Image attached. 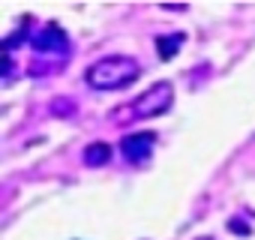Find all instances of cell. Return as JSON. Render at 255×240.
<instances>
[{"label":"cell","instance_id":"52a82bcc","mask_svg":"<svg viewBox=\"0 0 255 240\" xmlns=\"http://www.w3.org/2000/svg\"><path fill=\"white\" fill-rule=\"evenodd\" d=\"M228 228H231V231H240V237H246V234H249V225H246V222H240V219H228Z\"/></svg>","mask_w":255,"mask_h":240},{"label":"cell","instance_id":"3957f363","mask_svg":"<svg viewBox=\"0 0 255 240\" xmlns=\"http://www.w3.org/2000/svg\"><path fill=\"white\" fill-rule=\"evenodd\" d=\"M30 45H33V51H36V54H48V57H51V54H60V57H63V54H69V36H66V33H63V27H60V24H54V21H51V24H45V27L30 39Z\"/></svg>","mask_w":255,"mask_h":240},{"label":"cell","instance_id":"5b68a950","mask_svg":"<svg viewBox=\"0 0 255 240\" xmlns=\"http://www.w3.org/2000/svg\"><path fill=\"white\" fill-rule=\"evenodd\" d=\"M183 42H186V33H168V36H156V54H159V60H174L177 57V51L183 48Z\"/></svg>","mask_w":255,"mask_h":240},{"label":"cell","instance_id":"7a4b0ae2","mask_svg":"<svg viewBox=\"0 0 255 240\" xmlns=\"http://www.w3.org/2000/svg\"><path fill=\"white\" fill-rule=\"evenodd\" d=\"M174 105V84L171 81H156L150 90H144L141 96H135L126 108L114 111L117 123H135V120H147V117H159Z\"/></svg>","mask_w":255,"mask_h":240},{"label":"cell","instance_id":"8992f818","mask_svg":"<svg viewBox=\"0 0 255 240\" xmlns=\"http://www.w3.org/2000/svg\"><path fill=\"white\" fill-rule=\"evenodd\" d=\"M108 159H111V147L105 141H93V144L84 147V165L102 168V165H108Z\"/></svg>","mask_w":255,"mask_h":240},{"label":"cell","instance_id":"6da1fadb","mask_svg":"<svg viewBox=\"0 0 255 240\" xmlns=\"http://www.w3.org/2000/svg\"><path fill=\"white\" fill-rule=\"evenodd\" d=\"M141 66L135 57H126V54H108L102 60H96L93 66H87L84 81L93 90H123L129 87L132 81H138Z\"/></svg>","mask_w":255,"mask_h":240},{"label":"cell","instance_id":"277c9868","mask_svg":"<svg viewBox=\"0 0 255 240\" xmlns=\"http://www.w3.org/2000/svg\"><path fill=\"white\" fill-rule=\"evenodd\" d=\"M153 141H156L153 132H132V135H126L120 141V153L129 162H144L153 153Z\"/></svg>","mask_w":255,"mask_h":240}]
</instances>
